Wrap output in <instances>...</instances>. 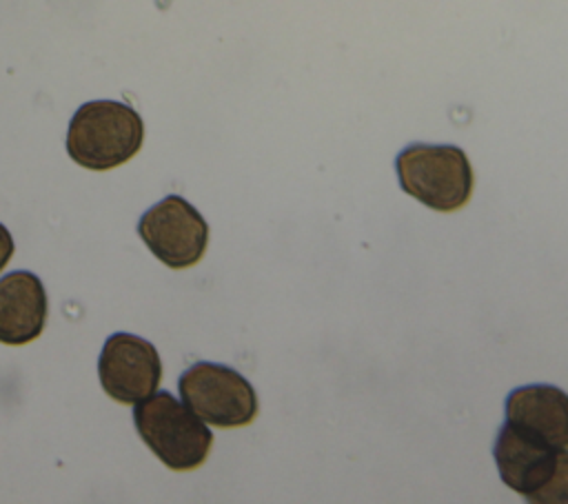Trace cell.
<instances>
[{
  "instance_id": "1",
  "label": "cell",
  "mask_w": 568,
  "mask_h": 504,
  "mask_svg": "<svg viewBox=\"0 0 568 504\" xmlns=\"http://www.w3.org/2000/svg\"><path fill=\"white\" fill-rule=\"evenodd\" d=\"M144 142L140 113L115 100L84 102L71 118L67 153L91 171H106L131 160Z\"/></svg>"
},
{
  "instance_id": "2",
  "label": "cell",
  "mask_w": 568,
  "mask_h": 504,
  "mask_svg": "<svg viewBox=\"0 0 568 504\" xmlns=\"http://www.w3.org/2000/svg\"><path fill=\"white\" fill-rule=\"evenodd\" d=\"M133 422L142 442L173 471L197 468L213 444L206 422L169 391L135 402Z\"/></svg>"
},
{
  "instance_id": "3",
  "label": "cell",
  "mask_w": 568,
  "mask_h": 504,
  "mask_svg": "<svg viewBox=\"0 0 568 504\" xmlns=\"http://www.w3.org/2000/svg\"><path fill=\"white\" fill-rule=\"evenodd\" d=\"M402 189L428 209L450 213L473 193V169L466 153L453 144H410L395 160Z\"/></svg>"
},
{
  "instance_id": "4",
  "label": "cell",
  "mask_w": 568,
  "mask_h": 504,
  "mask_svg": "<svg viewBox=\"0 0 568 504\" xmlns=\"http://www.w3.org/2000/svg\"><path fill=\"white\" fill-rule=\"evenodd\" d=\"M501 482L530 502L568 504V451L519 435L508 424L493 448Z\"/></svg>"
},
{
  "instance_id": "5",
  "label": "cell",
  "mask_w": 568,
  "mask_h": 504,
  "mask_svg": "<svg viewBox=\"0 0 568 504\" xmlns=\"http://www.w3.org/2000/svg\"><path fill=\"white\" fill-rule=\"evenodd\" d=\"M182 402L206 424L233 429L246 426L257 415V395L246 377L237 371L197 362L180 375Z\"/></svg>"
},
{
  "instance_id": "6",
  "label": "cell",
  "mask_w": 568,
  "mask_h": 504,
  "mask_svg": "<svg viewBox=\"0 0 568 504\" xmlns=\"http://www.w3.org/2000/svg\"><path fill=\"white\" fill-rule=\"evenodd\" d=\"M138 233L151 253L171 269L200 262L209 244V224L200 211L180 195H166L138 222Z\"/></svg>"
},
{
  "instance_id": "7",
  "label": "cell",
  "mask_w": 568,
  "mask_h": 504,
  "mask_svg": "<svg viewBox=\"0 0 568 504\" xmlns=\"http://www.w3.org/2000/svg\"><path fill=\"white\" fill-rule=\"evenodd\" d=\"M98 375L109 397L135 404L160 386L162 362L151 342L131 333H113L102 346Z\"/></svg>"
},
{
  "instance_id": "8",
  "label": "cell",
  "mask_w": 568,
  "mask_h": 504,
  "mask_svg": "<svg viewBox=\"0 0 568 504\" xmlns=\"http://www.w3.org/2000/svg\"><path fill=\"white\" fill-rule=\"evenodd\" d=\"M506 424L524 437L568 448V393L548 384H530L506 397Z\"/></svg>"
},
{
  "instance_id": "9",
  "label": "cell",
  "mask_w": 568,
  "mask_h": 504,
  "mask_svg": "<svg viewBox=\"0 0 568 504\" xmlns=\"http://www.w3.org/2000/svg\"><path fill=\"white\" fill-rule=\"evenodd\" d=\"M47 293L42 280L31 271H13L0 278V342L27 344L36 340L47 322Z\"/></svg>"
},
{
  "instance_id": "10",
  "label": "cell",
  "mask_w": 568,
  "mask_h": 504,
  "mask_svg": "<svg viewBox=\"0 0 568 504\" xmlns=\"http://www.w3.org/2000/svg\"><path fill=\"white\" fill-rule=\"evenodd\" d=\"M13 238L4 224H0V271L7 266V262L13 255Z\"/></svg>"
}]
</instances>
